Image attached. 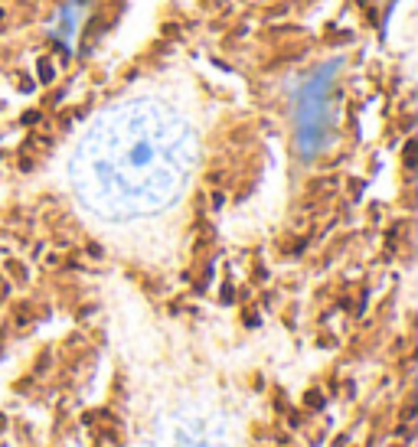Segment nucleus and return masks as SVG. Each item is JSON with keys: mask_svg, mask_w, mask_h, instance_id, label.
Wrapping results in <instances>:
<instances>
[{"mask_svg": "<svg viewBox=\"0 0 418 447\" xmlns=\"http://www.w3.org/2000/svg\"><path fill=\"white\" fill-rule=\"evenodd\" d=\"M330 82H333V72H323V75L310 78V85L304 88V95H301L297 131H301V147H304V153L317 150L320 144H323V137H327V131H330V111H327V105H330V98H327Z\"/></svg>", "mask_w": 418, "mask_h": 447, "instance_id": "f257e3e1", "label": "nucleus"}]
</instances>
